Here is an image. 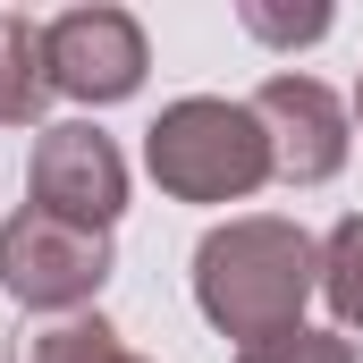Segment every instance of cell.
Here are the masks:
<instances>
[{
    "instance_id": "8992f818",
    "label": "cell",
    "mask_w": 363,
    "mask_h": 363,
    "mask_svg": "<svg viewBox=\"0 0 363 363\" xmlns=\"http://www.w3.org/2000/svg\"><path fill=\"white\" fill-rule=\"evenodd\" d=\"M51 34V85L68 93V101H127V93H144V68H152V51H144V26L127 17V9H68V17H51L43 26Z\"/></svg>"
},
{
    "instance_id": "3957f363",
    "label": "cell",
    "mask_w": 363,
    "mask_h": 363,
    "mask_svg": "<svg viewBox=\"0 0 363 363\" xmlns=\"http://www.w3.org/2000/svg\"><path fill=\"white\" fill-rule=\"evenodd\" d=\"M110 237L101 228H68L51 211H9L0 220V287L26 304V313H77L110 287Z\"/></svg>"
},
{
    "instance_id": "ba28073f",
    "label": "cell",
    "mask_w": 363,
    "mask_h": 363,
    "mask_svg": "<svg viewBox=\"0 0 363 363\" xmlns=\"http://www.w3.org/2000/svg\"><path fill=\"white\" fill-rule=\"evenodd\" d=\"M9 363H144L101 313H85V321H51V330H26L17 347H9Z\"/></svg>"
},
{
    "instance_id": "277c9868",
    "label": "cell",
    "mask_w": 363,
    "mask_h": 363,
    "mask_svg": "<svg viewBox=\"0 0 363 363\" xmlns=\"http://www.w3.org/2000/svg\"><path fill=\"white\" fill-rule=\"evenodd\" d=\"M34 211L110 237V220L127 211V152H118L93 118L43 127V135H34Z\"/></svg>"
},
{
    "instance_id": "52a82bcc",
    "label": "cell",
    "mask_w": 363,
    "mask_h": 363,
    "mask_svg": "<svg viewBox=\"0 0 363 363\" xmlns=\"http://www.w3.org/2000/svg\"><path fill=\"white\" fill-rule=\"evenodd\" d=\"M51 93V34L26 9H0V127H34Z\"/></svg>"
},
{
    "instance_id": "7a4b0ae2",
    "label": "cell",
    "mask_w": 363,
    "mask_h": 363,
    "mask_svg": "<svg viewBox=\"0 0 363 363\" xmlns=\"http://www.w3.org/2000/svg\"><path fill=\"white\" fill-rule=\"evenodd\" d=\"M144 169L178 203H245L254 186L279 178L254 101H220V93H186L144 127Z\"/></svg>"
},
{
    "instance_id": "7c38bea8",
    "label": "cell",
    "mask_w": 363,
    "mask_h": 363,
    "mask_svg": "<svg viewBox=\"0 0 363 363\" xmlns=\"http://www.w3.org/2000/svg\"><path fill=\"white\" fill-rule=\"evenodd\" d=\"M347 118H355V135H363V77H355V101H347Z\"/></svg>"
},
{
    "instance_id": "30bf717a",
    "label": "cell",
    "mask_w": 363,
    "mask_h": 363,
    "mask_svg": "<svg viewBox=\"0 0 363 363\" xmlns=\"http://www.w3.org/2000/svg\"><path fill=\"white\" fill-rule=\"evenodd\" d=\"M237 363H355V338H347V330H313V321H296V330H271V338L237 347Z\"/></svg>"
},
{
    "instance_id": "9c48e42d",
    "label": "cell",
    "mask_w": 363,
    "mask_h": 363,
    "mask_svg": "<svg viewBox=\"0 0 363 363\" xmlns=\"http://www.w3.org/2000/svg\"><path fill=\"white\" fill-rule=\"evenodd\" d=\"M321 296H330L338 330L363 338V211H347V220L321 237Z\"/></svg>"
},
{
    "instance_id": "8fae6325",
    "label": "cell",
    "mask_w": 363,
    "mask_h": 363,
    "mask_svg": "<svg viewBox=\"0 0 363 363\" xmlns=\"http://www.w3.org/2000/svg\"><path fill=\"white\" fill-rule=\"evenodd\" d=\"M245 34H262V43H321L330 34V9H262V0H245Z\"/></svg>"
},
{
    "instance_id": "5b68a950",
    "label": "cell",
    "mask_w": 363,
    "mask_h": 363,
    "mask_svg": "<svg viewBox=\"0 0 363 363\" xmlns=\"http://www.w3.org/2000/svg\"><path fill=\"white\" fill-rule=\"evenodd\" d=\"M254 118L271 135V169L287 186H330L347 169V152H355V118H347V101L321 85V77L279 68L271 85L254 93Z\"/></svg>"
},
{
    "instance_id": "6da1fadb",
    "label": "cell",
    "mask_w": 363,
    "mask_h": 363,
    "mask_svg": "<svg viewBox=\"0 0 363 363\" xmlns=\"http://www.w3.org/2000/svg\"><path fill=\"white\" fill-rule=\"evenodd\" d=\"M313 287H321V237H304L296 220L254 211V220H228L194 245V304L237 347H254L271 330H296Z\"/></svg>"
}]
</instances>
